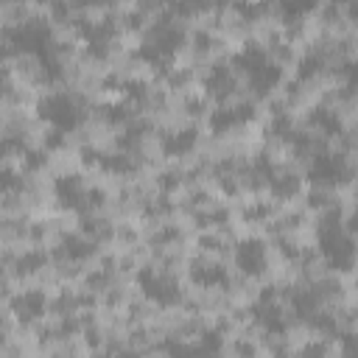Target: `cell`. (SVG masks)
Segmentation results:
<instances>
[{
	"mask_svg": "<svg viewBox=\"0 0 358 358\" xmlns=\"http://www.w3.org/2000/svg\"><path fill=\"white\" fill-rule=\"evenodd\" d=\"M210 42H213V39H210L207 31H199V34H196V48H199V51H210Z\"/></svg>",
	"mask_w": 358,
	"mask_h": 358,
	"instance_id": "7dc6e473",
	"label": "cell"
},
{
	"mask_svg": "<svg viewBox=\"0 0 358 358\" xmlns=\"http://www.w3.org/2000/svg\"><path fill=\"white\" fill-rule=\"evenodd\" d=\"M101 118H104L107 123H112V126H118V123H126V120L131 118V104H129V101L107 104V107H101Z\"/></svg>",
	"mask_w": 358,
	"mask_h": 358,
	"instance_id": "4316f807",
	"label": "cell"
},
{
	"mask_svg": "<svg viewBox=\"0 0 358 358\" xmlns=\"http://www.w3.org/2000/svg\"><path fill=\"white\" fill-rule=\"evenodd\" d=\"M233 257L246 277H260L268 266V249L260 238H241L233 249Z\"/></svg>",
	"mask_w": 358,
	"mask_h": 358,
	"instance_id": "ba28073f",
	"label": "cell"
},
{
	"mask_svg": "<svg viewBox=\"0 0 358 358\" xmlns=\"http://www.w3.org/2000/svg\"><path fill=\"white\" fill-rule=\"evenodd\" d=\"M266 188H268V193H272L275 199L288 202V199H294L302 191V179L297 173H291V171H275V176L266 182Z\"/></svg>",
	"mask_w": 358,
	"mask_h": 358,
	"instance_id": "ac0fdd59",
	"label": "cell"
},
{
	"mask_svg": "<svg viewBox=\"0 0 358 358\" xmlns=\"http://www.w3.org/2000/svg\"><path fill=\"white\" fill-rule=\"evenodd\" d=\"M98 3H104V0H78V6H98Z\"/></svg>",
	"mask_w": 358,
	"mask_h": 358,
	"instance_id": "f5cc1de1",
	"label": "cell"
},
{
	"mask_svg": "<svg viewBox=\"0 0 358 358\" xmlns=\"http://www.w3.org/2000/svg\"><path fill=\"white\" fill-rule=\"evenodd\" d=\"M45 160H48V157H45V151H34V149H25V151H23V165H25L28 171H39V168L45 165Z\"/></svg>",
	"mask_w": 358,
	"mask_h": 358,
	"instance_id": "74e56055",
	"label": "cell"
},
{
	"mask_svg": "<svg viewBox=\"0 0 358 358\" xmlns=\"http://www.w3.org/2000/svg\"><path fill=\"white\" fill-rule=\"evenodd\" d=\"M23 151H25V143L17 134H3V138H0V157H14Z\"/></svg>",
	"mask_w": 358,
	"mask_h": 358,
	"instance_id": "836d02e7",
	"label": "cell"
},
{
	"mask_svg": "<svg viewBox=\"0 0 358 358\" xmlns=\"http://www.w3.org/2000/svg\"><path fill=\"white\" fill-rule=\"evenodd\" d=\"M308 179L317 188H339L352 179V165L344 154L333 151H317L308 165Z\"/></svg>",
	"mask_w": 358,
	"mask_h": 358,
	"instance_id": "8992f818",
	"label": "cell"
},
{
	"mask_svg": "<svg viewBox=\"0 0 358 358\" xmlns=\"http://www.w3.org/2000/svg\"><path fill=\"white\" fill-rule=\"evenodd\" d=\"M302 352H305V355H325V352H328V344H308V347H302Z\"/></svg>",
	"mask_w": 358,
	"mask_h": 358,
	"instance_id": "c3c4849f",
	"label": "cell"
},
{
	"mask_svg": "<svg viewBox=\"0 0 358 358\" xmlns=\"http://www.w3.org/2000/svg\"><path fill=\"white\" fill-rule=\"evenodd\" d=\"M154 3H165V0H154Z\"/></svg>",
	"mask_w": 358,
	"mask_h": 358,
	"instance_id": "11a10c76",
	"label": "cell"
},
{
	"mask_svg": "<svg viewBox=\"0 0 358 358\" xmlns=\"http://www.w3.org/2000/svg\"><path fill=\"white\" fill-rule=\"evenodd\" d=\"M322 70H325V56L322 54H305L299 59V65H297V78L310 81V78H317Z\"/></svg>",
	"mask_w": 358,
	"mask_h": 358,
	"instance_id": "603a6c76",
	"label": "cell"
},
{
	"mask_svg": "<svg viewBox=\"0 0 358 358\" xmlns=\"http://www.w3.org/2000/svg\"><path fill=\"white\" fill-rule=\"evenodd\" d=\"M268 59V51L266 48H260V45L257 42H246L244 45V48L233 56V70H238V73H252L257 65H263Z\"/></svg>",
	"mask_w": 358,
	"mask_h": 358,
	"instance_id": "d6986e66",
	"label": "cell"
},
{
	"mask_svg": "<svg viewBox=\"0 0 358 358\" xmlns=\"http://www.w3.org/2000/svg\"><path fill=\"white\" fill-rule=\"evenodd\" d=\"M120 87V93L126 96V101L131 104V101H146L149 98V84L146 81H140V78H134V81H123V84H118Z\"/></svg>",
	"mask_w": 358,
	"mask_h": 358,
	"instance_id": "83f0119b",
	"label": "cell"
},
{
	"mask_svg": "<svg viewBox=\"0 0 358 358\" xmlns=\"http://www.w3.org/2000/svg\"><path fill=\"white\" fill-rule=\"evenodd\" d=\"M308 204H310V207H328V204H330V199H328V193H325V191H313V193L308 196Z\"/></svg>",
	"mask_w": 358,
	"mask_h": 358,
	"instance_id": "ee69618b",
	"label": "cell"
},
{
	"mask_svg": "<svg viewBox=\"0 0 358 358\" xmlns=\"http://www.w3.org/2000/svg\"><path fill=\"white\" fill-rule=\"evenodd\" d=\"M182 238V233H179V227H162L154 238H151V244L154 246H168V244H173V241H179Z\"/></svg>",
	"mask_w": 358,
	"mask_h": 358,
	"instance_id": "d590c367",
	"label": "cell"
},
{
	"mask_svg": "<svg viewBox=\"0 0 358 358\" xmlns=\"http://www.w3.org/2000/svg\"><path fill=\"white\" fill-rule=\"evenodd\" d=\"M78 34L87 45V54L93 59H107L112 51V39H115V23L112 20H81Z\"/></svg>",
	"mask_w": 358,
	"mask_h": 358,
	"instance_id": "52a82bcc",
	"label": "cell"
},
{
	"mask_svg": "<svg viewBox=\"0 0 358 358\" xmlns=\"http://www.w3.org/2000/svg\"><path fill=\"white\" fill-rule=\"evenodd\" d=\"M235 87H238V78H235V70L230 65H213L204 76V90H207V96L215 98V101H227L233 93H235Z\"/></svg>",
	"mask_w": 358,
	"mask_h": 358,
	"instance_id": "4fadbf2b",
	"label": "cell"
},
{
	"mask_svg": "<svg viewBox=\"0 0 358 358\" xmlns=\"http://www.w3.org/2000/svg\"><path fill=\"white\" fill-rule=\"evenodd\" d=\"M9 305H12V313H14V317H17L23 325H31V322H36L42 313H45V308H48V299H45L42 291L31 288V291L14 294Z\"/></svg>",
	"mask_w": 358,
	"mask_h": 358,
	"instance_id": "5bb4252c",
	"label": "cell"
},
{
	"mask_svg": "<svg viewBox=\"0 0 358 358\" xmlns=\"http://www.w3.org/2000/svg\"><path fill=\"white\" fill-rule=\"evenodd\" d=\"M107 283H109V266H104V268H96L93 275H87V288H90V291L104 288Z\"/></svg>",
	"mask_w": 358,
	"mask_h": 358,
	"instance_id": "8d00e7d4",
	"label": "cell"
},
{
	"mask_svg": "<svg viewBox=\"0 0 358 358\" xmlns=\"http://www.w3.org/2000/svg\"><path fill=\"white\" fill-rule=\"evenodd\" d=\"M188 78H191V73H188V70H182V73H176V70H168V81H171L173 87H176V84H185Z\"/></svg>",
	"mask_w": 358,
	"mask_h": 358,
	"instance_id": "bcb514c9",
	"label": "cell"
},
{
	"mask_svg": "<svg viewBox=\"0 0 358 358\" xmlns=\"http://www.w3.org/2000/svg\"><path fill=\"white\" fill-rule=\"evenodd\" d=\"M65 138H67L65 131H59V129H51V134H48V140H45V151H54V149H62V146H65Z\"/></svg>",
	"mask_w": 358,
	"mask_h": 358,
	"instance_id": "b9f144b4",
	"label": "cell"
},
{
	"mask_svg": "<svg viewBox=\"0 0 358 358\" xmlns=\"http://www.w3.org/2000/svg\"><path fill=\"white\" fill-rule=\"evenodd\" d=\"M268 215H272V204H268V202H255V204H249L244 210V221L246 224H263V221H268Z\"/></svg>",
	"mask_w": 358,
	"mask_h": 358,
	"instance_id": "f546056e",
	"label": "cell"
},
{
	"mask_svg": "<svg viewBox=\"0 0 358 358\" xmlns=\"http://www.w3.org/2000/svg\"><path fill=\"white\" fill-rule=\"evenodd\" d=\"M14 54H17V51L12 48L9 42H0V62H6V59H9V56H14Z\"/></svg>",
	"mask_w": 358,
	"mask_h": 358,
	"instance_id": "681fc988",
	"label": "cell"
},
{
	"mask_svg": "<svg viewBox=\"0 0 358 358\" xmlns=\"http://www.w3.org/2000/svg\"><path fill=\"white\" fill-rule=\"evenodd\" d=\"M23 173L14 168H0V193L3 196H14L23 191Z\"/></svg>",
	"mask_w": 358,
	"mask_h": 358,
	"instance_id": "484cf974",
	"label": "cell"
},
{
	"mask_svg": "<svg viewBox=\"0 0 358 358\" xmlns=\"http://www.w3.org/2000/svg\"><path fill=\"white\" fill-rule=\"evenodd\" d=\"M317 6H319V0H280V17L291 25V23H299L302 17H308Z\"/></svg>",
	"mask_w": 358,
	"mask_h": 358,
	"instance_id": "44dd1931",
	"label": "cell"
},
{
	"mask_svg": "<svg viewBox=\"0 0 358 358\" xmlns=\"http://www.w3.org/2000/svg\"><path fill=\"white\" fill-rule=\"evenodd\" d=\"M249 313H252V322L257 328H263L268 336H283L286 328H288L286 313H283V308H280L277 299H257L249 308Z\"/></svg>",
	"mask_w": 358,
	"mask_h": 358,
	"instance_id": "8fae6325",
	"label": "cell"
},
{
	"mask_svg": "<svg viewBox=\"0 0 358 358\" xmlns=\"http://www.w3.org/2000/svg\"><path fill=\"white\" fill-rule=\"evenodd\" d=\"M98 160H101V151H98V149H90V146L81 149V162H84V165H98Z\"/></svg>",
	"mask_w": 358,
	"mask_h": 358,
	"instance_id": "7bdbcfd3",
	"label": "cell"
},
{
	"mask_svg": "<svg viewBox=\"0 0 358 358\" xmlns=\"http://www.w3.org/2000/svg\"><path fill=\"white\" fill-rule=\"evenodd\" d=\"M199 249H202V252H224V238L207 233V235L199 238Z\"/></svg>",
	"mask_w": 358,
	"mask_h": 358,
	"instance_id": "f35d334b",
	"label": "cell"
},
{
	"mask_svg": "<svg viewBox=\"0 0 358 358\" xmlns=\"http://www.w3.org/2000/svg\"><path fill=\"white\" fill-rule=\"evenodd\" d=\"M134 280H138V288L143 291V297L160 308H173L182 302V288H179V280L168 272H162V268H154V266H143L138 268V275H134Z\"/></svg>",
	"mask_w": 358,
	"mask_h": 358,
	"instance_id": "5b68a950",
	"label": "cell"
},
{
	"mask_svg": "<svg viewBox=\"0 0 358 358\" xmlns=\"http://www.w3.org/2000/svg\"><path fill=\"white\" fill-rule=\"evenodd\" d=\"M280 252H283V257H288V260H299V257H302V246H299L297 241H288V238H280Z\"/></svg>",
	"mask_w": 358,
	"mask_h": 358,
	"instance_id": "60d3db41",
	"label": "cell"
},
{
	"mask_svg": "<svg viewBox=\"0 0 358 358\" xmlns=\"http://www.w3.org/2000/svg\"><path fill=\"white\" fill-rule=\"evenodd\" d=\"M188 275H191V283L199 286V288H227L230 286V275H227V268H224L221 263H213V260H191V268H188Z\"/></svg>",
	"mask_w": 358,
	"mask_h": 358,
	"instance_id": "7c38bea8",
	"label": "cell"
},
{
	"mask_svg": "<svg viewBox=\"0 0 358 358\" xmlns=\"http://www.w3.org/2000/svg\"><path fill=\"white\" fill-rule=\"evenodd\" d=\"M36 118L51 123V129H59L65 134L76 131L84 118H87V107L78 96L73 93H48L36 101Z\"/></svg>",
	"mask_w": 358,
	"mask_h": 358,
	"instance_id": "3957f363",
	"label": "cell"
},
{
	"mask_svg": "<svg viewBox=\"0 0 358 358\" xmlns=\"http://www.w3.org/2000/svg\"><path fill=\"white\" fill-rule=\"evenodd\" d=\"M199 143V129L188 126V129H173L165 131L160 138V149L165 157H188Z\"/></svg>",
	"mask_w": 358,
	"mask_h": 358,
	"instance_id": "9a60e30c",
	"label": "cell"
},
{
	"mask_svg": "<svg viewBox=\"0 0 358 358\" xmlns=\"http://www.w3.org/2000/svg\"><path fill=\"white\" fill-rule=\"evenodd\" d=\"M104 202H107V193H104L101 188H90V191H87V210H90V213L98 210V207H104Z\"/></svg>",
	"mask_w": 358,
	"mask_h": 358,
	"instance_id": "ab89813d",
	"label": "cell"
},
{
	"mask_svg": "<svg viewBox=\"0 0 358 358\" xmlns=\"http://www.w3.org/2000/svg\"><path fill=\"white\" fill-rule=\"evenodd\" d=\"M182 45H185V28L173 20H162L157 25H151L149 34L143 36L140 48H138V59L149 62L154 70L168 73Z\"/></svg>",
	"mask_w": 358,
	"mask_h": 358,
	"instance_id": "7a4b0ae2",
	"label": "cell"
},
{
	"mask_svg": "<svg viewBox=\"0 0 358 358\" xmlns=\"http://www.w3.org/2000/svg\"><path fill=\"white\" fill-rule=\"evenodd\" d=\"M188 109H193V112H199V109H204V101H199V98H193V101H188Z\"/></svg>",
	"mask_w": 358,
	"mask_h": 358,
	"instance_id": "816d5d0a",
	"label": "cell"
},
{
	"mask_svg": "<svg viewBox=\"0 0 358 358\" xmlns=\"http://www.w3.org/2000/svg\"><path fill=\"white\" fill-rule=\"evenodd\" d=\"M12 93V76L9 70H0V98H6Z\"/></svg>",
	"mask_w": 358,
	"mask_h": 358,
	"instance_id": "f6af8a7d",
	"label": "cell"
},
{
	"mask_svg": "<svg viewBox=\"0 0 358 358\" xmlns=\"http://www.w3.org/2000/svg\"><path fill=\"white\" fill-rule=\"evenodd\" d=\"M179 185H182V176H179L176 171H165V173H160V179H157V188L168 196V193H173Z\"/></svg>",
	"mask_w": 358,
	"mask_h": 358,
	"instance_id": "e575fe53",
	"label": "cell"
},
{
	"mask_svg": "<svg viewBox=\"0 0 358 358\" xmlns=\"http://www.w3.org/2000/svg\"><path fill=\"white\" fill-rule=\"evenodd\" d=\"M45 263H48V255L42 249H28L14 260V272H17V277H31L39 268H45Z\"/></svg>",
	"mask_w": 358,
	"mask_h": 358,
	"instance_id": "ffe728a7",
	"label": "cell"
},
{
	"mask_svg": "<svg viewBox=\"0 0 358 358\" xmlns=\"http://www.w3.org/2000/svg\"><path fill=\"white\" fill-rule=\"evenodd\" d=\"M249 87L255 90V96H268L272 90H277V84L283 81V67L268 56L263 65H257L252 73H246Z\"/></svg>",
	"mask_w": 358,
	"mask_h": 358,
	"instance_id": "2e32d148",
	"label": "cell"
},
{
	"mask_svg": "<svg viewBox=\"0 0 358 358\" xmlns=\"http://www.w3.org/2000/svg\"><path fill=\"white\" fill-rule=\"evenodd\" d=\"M81 233H84V235H90L93 241H104V238H109V235H112V227H109L107 221L93 218V215H87V213H84V218H81Z\"/></svg>",
	"mask_w": 358,
	"mask_h": 358,
	"instance_id": "d4e9b609",
	"label": "cell"
},
{
	"mask_svg": "<svg viewBox=\"0 0 358 358\" xmlns=\"http://www.w3.org/2000/svg\"><path fill=\"white\" fill-rule=\"evenodd\" d=\"M98 168L101 171H107V173H115V176H129V173H134V160L129 157V154H104L101 151V160H98Z\"/></svg>",
	"mask_w": 358,
	"mask_h": 358,
	"instance_id": "7402d4cb",
	"label": "cell"
},
{
	"mask_svg": "<svg viewBox=\"0 0 358 358\" xmlns=\"http://www.w3.org/2000/svg\"><path fill=\"white\" fill-rule=\"evenodd\" d=\"M0 275H3V260H0Z\"/></svg>",
	"mask_w": 358,
	"mask_h": 358,
	"instance_id": "db71d44e",
	"label": "cell"
},
{
	"mask_svg": "<svg viewBox=\"0 0 358 358\" xmlns=\"http://www.w3.org/2000/svg\"><path fill=\"white\" fill-rule=\"evenodd\" d=\"M6 42L17 54H31L36 59L54 54V34H51V25L39 20V17H31L14 28H6Z\"/></svg>",
	"mask_w": 358,
	"mask_h": 358,
	"instance_id": "277c9868",
	"label": "cell"
},
{
	"mask_svg": "<svg viewBox=\"0 0 358 358\" xmlns=\"http://www.w3.org/2000/svg\"><path fill=\"white\" fill-rule=\"evenodd\" d=\"M196 221H199V227H215V224H227V221H230V213L224 210V207H215V210L199 213Z\"/></svg>",
	"mask_w": 358,
	"mask_h": 358,
	"instance_id": "1f68e13d",
	"label": "cell"
},
{
	"mask_svg": "<svg viewBox=\"0 0 358 358\" xmlns=\"http://www.w3.org/2000/svg\"><path fill=\"white\" fill-rule=\"evenodd\" d=\"M310 123H313V126H319L325 134H339V131H341V120H339L336 112L328 109V107H317V109H313Z\"/></svg>",
	"mask_w": 358,
	"mask_h": 358,
	"instance_id": "cb8c5ba5",
	"label": "cell"
},
{
	"mask_svg": "<svg viewBox=\"0 0 358 358\" xmlns=\"http://www.w3.org/2000/svg\"><path fill=\"white\" fill-rule=\"evenodd\" d=\"M255 118H257L255 104L241 101L235 107H218V109H213L207 115V126H210L213 134H227V131H233V129H238V126H244V123H249Z\"/></svg>",
	"mask_w": 358,
	"mask_h": 358,
	"instance_id": "9c48e42d",
	"label": "cell"
},
{
	"mask_svg": "<svg viewBox=\"0 0 358 358\" xmlns=\"http://www.w3.org/2000/svg\"><path fill=\"white\" fill-rule=\"evenodd\" d=\"M221 344H224V336H221V328H215V330H204V333H202L196 350H199V352H218Z\"/></svg>",
	"mask_w": 358,
	"mask_h": 358,
	"instance_id": "4dcf8cb0",
	"label": "cell"
},
{
	"mask_svg": "<svg viewBox=\"0 0 358 358\" xmlns=\"http://www.w3.org/2000/svg\"><path fill=\"white\" fill-rule=\"evenodd\" d=\"M235 350H238V352H249V355L255 352V347H252V344H246V341H238V344H235Z\"/></svg>",
	"mask_w": 358,
	"mask_h": 358,
	"instance_id": "f907efd6",
	"label": "cell"
},
{
	"mask_svg": "<svg viewBox=\"0 0 358 358\" xmlns=\"http://www.w3.org/2000/svg\"><path fill=\"white\" fill-rule=\"evenodd\" d=\"M207 6H210V0H176V3H173V14L191 17V14H199Z\"/></svg>",
	"mask_w": 358,
	"mask_h": 358,
	"instance_id": "d6a6232c",
	"label": "cell"
},
{
	"mask_svg": "<svg viewBox=\"0 0 358 358\" xmlns=\"http://www.w3.org/2000/svg\"><path fill=\"white\" fill-rule=\"evenodd\" d=\"M87 185H84V179L78 173H62L56 176V182H54V196L59 202V207L65 210H73V213H87Z\"/></svg>",
	"mask_w": 358,
	"mask_h": 358,
	"instance_id": "30bf717a",
	"label": "cell"
},
{
	"mask_svg": "<svg viewBox=\"0 0 358 358\" xmlns=\"http://www.w3.org/2000/svg\"><path fill=\"white\" fill-rule=\"evenodd\" d=\"M96 249H98V241H93L84 233L81 235L70 233V235H62V241H59V255L73 260V263H84L87 257L96 255Z\"/></svg>",
	"mask_w": 358,
	"mask_h": 358,
	"instance_id": "e0dca14e",
	"label": "cell"
},
{
	"mask_svg": "<svg viewBox=\"0 0 358 358\" xmlns=\"http://www.w3.org/2000/svg\"><path fill=\"white\" fill-rule=\"evenodd\" d=\"M317 241H319V255L325 257V263L336 272L347 275L352 272L355 263V241H352V230L347 224H341V213L336 207H330L317 230Z\"/></svg>",
	"mask_w": 358,
	"mask_h": 358,
	"instance_id": "6da1fadb",
	"label": "cell"
},
{
	"mask_svg": "<svg viewBox=\"0 0 358 358\" xmlns=\"http://www.w3.org/2000/svg\"><path fill=\"white\" fill-rule=\"evenodd\" d=\"M272 138H280V140H288V134L294 131V123H291V118L286 115V112H277L275 118H272V126L266 129Z\"/></svg>",
	"mask_w": 358,
	"mask_h": 358,
	"instance_id": "f1b7e54d",
	"label": "cell"
}]
</instances>
